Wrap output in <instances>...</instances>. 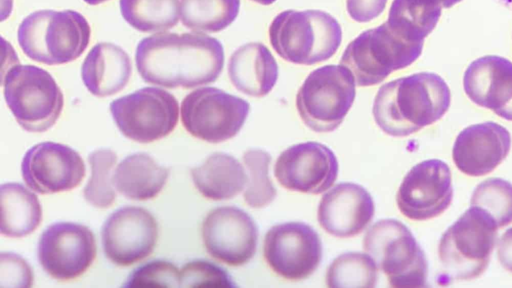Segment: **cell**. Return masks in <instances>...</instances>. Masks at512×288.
<instances>
[{
  "mask_svg": "<svg viewBox=\"0 0 512 288\" xmlns=\"http://www.w3.org/2000/svg\"><path fill=\"white\" fill-rule=\"evenodd\" d=\"M221 42L201 33H159L141 39L135 51L141 78L165 88L213 83L224 66Z\"/></svg>",
  "mask_w": 512,
  "mask_h": 288,
  "instance_id": "obj_1",
  "label": "cell"
},
{
  "mask_svg": "<svg viewBox=\"0 0 512 288\" xmlns=\"http://www.w3.org/2000/svg\"><path fill=\"white\" fill-rule=\"evenodd\" d=\"M451 92L442 77L420 72L382 85L372 113L386 134L405 137L440 120L448 111Z\"/></svg>",
  "mask_w": 512,
  "mask_h": 288,
  "instance_id": "obj_2",
  "label": "cell"
},
{
  "mask_svg": "<svg viewBox=\"0 0 512 288\" xmlns=\"http://www.w3.org/2000/svg\"><path fill=\"white\" fill-rule=\"evenodd\" d=\"M91 29L74 10H38L20 23L18 43L24 54L39 63L60 65L76 60L89 44Z\"/></svg>",
  "mask_w": 512,
  "mask_h": 288,
  "instance_id": "obj_3",
  "label": "cell"
},
{
  "mask_svg": "<svg viewBox=\"0 0 512 288\" xmlns=\"http://www.w3.org/2000/svg\"><path fill=\"white\" fill-rule=\"evenodd\" d=\"M270 44L284 60L314 65L331 58L342 40L338 21L322 10H286L269 27Z\"/></svg>",
  "mask_w": 512,
  "mask_h": 288,
  "instance_id": "obj_4",
  "label": "cell"
},
{
  "mask_svg": "<svg viewBox=\"0 0 512 288\" xmlns=\"http://www.w3.org/2000/svg\"><path fill=\"white\" fill-rule=\"evenodd\" d=\"M498 226L483 209L470 206L442 235L438 256L444 284L473 280L486 270Z\"/></svg>",
  "mask_w": 512,
  "mask_h": 288,
  "instance_id": "obj_5",
  "label": "cell"
},
{
  "mask_svg": "<svg viewBox=\"0 0 512 288\" xmlns=\"http://www.w3.org/2000/svg\"><path fill=\"white\" fill-rule=\"evenodd\" d=\"M4 98L17 123L28 132H45L58 120L64 105L52 75L34 65H13L3 75Z\"/></svg>",
  "mask_w": 512,
  "mask_h": 288,
  "instance_id": "obj_6",
  "label": "cell"
},
{
  "mask_svg": "<svg viewBox=\"0 0 512 288\" xmlns=\"http://www.w3.org/2000/svg\"><path fill=\"white\" fill-rule=\"evenodd\" d=\"M423 44L403 39L384 22L352 40L340 64L352 73L358 86H372L393 71L410 66L421 55Z\"/></svg>",
  "mask_w": 512,
  "mask_h": 288,
  "instance_id": "obj_7",
  "label": "cell"
},
{
  "mask_svg": "<svg viewBox=\"0 0 512 288\" xmlns=\"http://www.w3.org/2000/svg\"><path fill=\"white\" fill-rule=\"evenodd\" d=\"M369 254L392 287H424L428 262L410 229L396 219L375 222L363 238Z\"/></svg>",
  "mask_w": 512,
  "mask_h": 288,
  "instance_id": "obj_8",
  "label": "cell"
},
{
  "mask_svg": "<svg viewBox=\"0 0 512 288\" xmlns=\"http://www.w3.org/2000/svg\"><path fill=\"white\" fill-rule=\"evenodd\" d=\"M355 79L342 65H326L313 70L296 95V108L312 131L325 133L337 129L355 99Z\"/></svg>",
  "mask_w": 512,
  "mask_h": 288,
  "instance_id": "obj_9",
  "label": "cell"
},
{
  "mask_svg": "<svg viewBox=\"0 0 512 288\" xmlns=\"http://www.w3.org/2000/svg\"><path fill=\"white\" fill-rule=\"evenodd\" d=\"M109 109L121 133L139 143L166 137L175 129L179 118L177 99L158 87H144L117 98Z\"/></svg>",
  "mask_w": 512,
  "mask_h": 288,
  "instance_id": "obj_10",
  "label": "cell"
},
{
  "mask_svg": "<svg viewBox=\"0 0 512 288\" xmlns=\"http://www.w3.org/2000/svg\"><path fill=\"white\" fill-rule=\"evenodd\" d=\"M250 111L248 101L216 87H201L185 96L181 120L192 136L220 143L236 136Z\"/></svg>",
  "mask_w": 512,
  "mask_h": 288,
  "instance_id": "obj_11",
  "label": "cell"
},
{
  "mask_svg": "<svg viewBox=\"0 0 512 288\" xmlns=\"http://www.w3.org/2000/svg\"><path fill=\"white\" fill-rule=\"evenodd\" d=\"M266 263L277 275L292 281L311 276L322 259L318 233L303 222H285L272 226L264 238Z\"/></svg>",
  "mask_w": 512,
  "mask_h": 288,
  "instance_id": "obj_12",
  "label": "cell"
},
{
  "mask_svg": "<svg viewBox=\"0 0 512 288\" xmlns=\"http://www.w3.org/2000/svg\"><path fill=\"white\" fill-rule=\"evenodd\" d=\"M93 232L83 224L57 222L48 226L38 242L37 256L43 270L65 281L82 275L96 257Z\"/></svg>",
  "mask_w": 512,
  "mask_h": 288,
  "instance_id": "obj_13",
  "label": "cell"
},
{
  "mask_svg": "<svg viewBox=\"0 0 512 288\" xmlns=\"http://www.w3.org/2000/svg\"><path fill=\"white\" fill-rule=\"evenodd\" d=\"M453 198L449 166L439 159L424 160L413 166L403 178L396 202L407 218L424 221L442 214Z\"/></svg>",
  "mask_w": 512,
  "mask_h": 288,
  "instance_id": "obj_14",
  "label": "cell"
},
{
  "mask_svg": "<svg viewBox=\"0 0 512 288\" xmlns=\"http://www.w3.org/2000/svg\"><path fill=\"white\" fill-rule=\"evenodd\" d=\"M201 232L209 255L229 266H242L256 253L257 225L247 212L238 207L222 206L209 211Z\"/></svg>",
  "mask_w": 512,
  "mask_h": 288,
  "instance_id": "obj_15",
  "label": "cell"
},
{
  "mask_svg": "<svg viewBox=\"0 0 512 288\" xmlns=\"http://www.w3.org/2000/svg\"><path fill=\"white\" fill-rule=\"evenodd\" d=\"M101 238L105 256L115 265L129 266L153 252L158 239V224L148 210L124 206L106 219Z\"/></svg>",
  "mask_w": 512,
  "mask_h": 288,
  "instance_id": "obj_16",
  "label": "cell"
},
{
  "mask_svg": "<svg viewBox=\"0 0 512 288\" xmlns=\"http://www.w3.org/2000/svg\"><path fill=\"white\" fill-rule=\"evenodd\" d=\"M338 170L337 158L329 147L308 141L292 145L278 156L274 176L290 191L320 194L332 187Z\"/></svg>",
  "mask_w": 512,
  "mask_h": 288,
  "instance_id": "obj_17",
  "label": "cell"
},
{
  "mask_svg": "<svg viewBox=\"0 0 512 288\" xmlns=\"http://www.w3.org/2000/svg\"><path fill=\"white\" fill-rule=\"evenodd\" d=\"M21 174L34 192L52 194L76 188L85 176V163L71 147L45 141L27 150Z\"/></svg>",
  "mask_w": 512,
  "mask_h": 288,
  "instance_id": "obj_18",
  "label": "cell"
},
{
  "mask_svg": "<svg viewBox=\"0 0 512 288\" xmlns=\"http://www.w3.org/2000/svg\"><path fill=\"white\" fill-rule=\"evenodd\" d=\"M374 213L373 198L364 187L352 182H341L322 196L317 220L328 234L348 238L364 231Z\"/></svg>",
  "mask_w": 512,
  "mask_h": 288,
  "instance_id": "obj_19",
  "label": "cell"
},
{
  "mask_svg": "<svg viewBox=\"0 0 512 288\" xmlns=\"http://www.w3.org/2000/svg\"><path fill=\"white\" fill-rule=\"evenodd\" d=\"M511 135L502 125L483 122L464 128L456 137L452 158L456 167L468 176H484L507 157Z\"/></svg>",
  "mask_w": 512,
  "mask_h": 288,
  "instance_id": "obj_20",
  "label": "cell"
},
{
  "mask_svg": "<svg viewBox=\"0 0 512 288\" xmlns=\"http://www.w3.org/2000/svg\"><path fill=\"white\" fill-rule=\"evenodd\" d=\"M468 98L499 117L512 121V62L496 55L474 60L463 76Z\"/></svg>",
  "mask_w": 512,
  "mask_h": 288,
  "instance_id": "obj_21",
  "label": "cell"
},
{
  "mask_svg": "<svg viewBox=\"0 0 512 288\" xmlns=\"http://www.w3.org/2000/svg\"><path fill=\"white\" fill-rule=\"evenodd\" d=\"M132 62L129 55L110 42L94 45L81 66V78L88 91L97 97L120 92L129 82Z\"/></svg>",
  "mask_w": 512,
  "mask_h": 288,
  "instance_id": "obj_22",
  "label": "cell"
},
{
  "mask_svg": "<svg viewBox=\"0 0 512 288\" xmlns=\"http://www.w3.org/2000/svg\"><path fill=\"white\" fill-rule=\"evenodd\" d=\"M278 71L274 56L260 42L240 46L228 62L231 83L237 90L251 97L268 95L277 82Z\"/></svg>",
  "mask_w": 512,
  "mask_h": 288,
  "instance_id": "obj_23",
  "label": "cell"
},
{
  "mask_svg": "<svg viewBox=\"0 0 512 288\" xmlns=\"http://www.w3.org/2000/svg\"><path fill=\"white\" fill-rule=\"evenodd\" d=\"M196 189L205 198L228 200L246 188L248 174L243 165L233 156L216 152L191 170Z\"/></svg>",
  "mask_w": 512,
  "mask_h": 288,
  "instance_id": "obj_24",
  "label": "cell"
},
{
  "mask_svg": "<svg viewBox=\"0 0 512 288\" xmlns=\"http://www.w3.org/2000/svg\"><path fill=\"white\" fill-rule=\"evenodd\" d=\"M169 170L159 165L146 153L126 156L115 168L113 184L118 192L129 199L149 200L163 189Z\"/></svg>",
  "mask_w": 512,
  "mask_h": 288,
  "instance_id": "obj_25",
  "label": "cell"
},
{
  "mask_svg": "<svg viewBox=\"0 0 512 288\" xmlns=\"http://www.w3.org/2000/svg\"><path fill=\"white\" fill-rule=\"evenodd\" d=\"M1 233L12 238L34 232L42 221L38 197L20 183L1 185Z\"/></svg>",
  "mask_w": 512,
  "mask_h": 288,
  "instance_id": "obj_26",
  "label": "cell"
},
{
  "mask_svg": "<svg viewBox=\"0 0 512 288\" xmlns=\"http://www.w3.org/2000/svg\"><path fill=\"white\" fill-rule=\"evenodd\" d=\"M439 0H393L386 23L410 42H424L436 27L442 12Z\"/></svg>",
  "mask_w": 512,
  "mask_h": 288,
  "instance_id": "obj_27",
  "label": "cell"
},
{
  "mask_svg": "<svg viewBox=\"0 0 512 288\" xmlns=\"http://www.w3.org/2000/svg\"><path fill=\"white\" fill-rule=\"evenodd\" d=\"M124 20L141 32H164L179 21V0H119Z\"/></svg>",
  "mask_w": 512,
  "mask_h": 288,
  "instance_id": "obj_28",
  "label": "cell"
},
{
  "mask_svg": "<svg viewBox=\"0 0 512 288\" xmlns=\"http://www.w3.org/2000/svg\"><path fill=\"white\" fill-rule=\"evenodd\" d=\"M240 0H181L182 24L197 32L216 33L237 18Z\"/></svg>",
  "mask_w": 512,
  "mask_h": 288,
  "instance_id": "obj_29",
  "label": "cell"
},
{
  "mask_svg": "<svg viewBox=\"0 0 512 288\" xmlns=\"http://www.w3.org/2000/svg\"><path fill=\"white\" fill-rule=\"evenodd\" d=\"M373 258L362 252H347L336 257L326 273L329 288H372L377 281Z\"/></svg>",
  "mask_w": 512,
  "mask_h": 288,
  "instance_id": "obj_30",
  "label": "cell"
},
{
  "mask_svg": "<svg viewBox=\"0 0 512 288\" xmlns=\"http://www.w3.org/2000/svg\"><path fill=\"white\" fill-rule=\"evenodd\" d=\"M88 162L91 175L83 189V196L96 208H108L116 199L111 173L117 163V154L111 149L100 148L89 154Z\"/></svg>",
  "mask_w": 512,
  "mask_h": 288,
  "instance_id": "obj_31",
  "label": "cell"
},
{
  "mask_svg": "<svg viewBox=\"0 0 512 288\" xmlns=\"http://www.w3.org/2000/svg\"><path fill=\"white\" fill-rule=\"evenodd\" d=\"M271 155L260 148L244 152L243 162L248 172V183L243 197L248 206L263 208L276 197L277 191L269 175Z\"/></svg>",
  "mask_w": 512,
  "mask_h": 288,
  "instance_id": "obj_32",
  "label": "cell"
},
{
  "mask_svg": "<svg viewBox=\"0 0 512 288\" xmlns=\"http://www.w3.org/2000/svg\"><path fill=\"white\" fill-rule=\"evenodd\" d=\"M470 206L486 211L498 228L512 223V184L502 178H489L474 189Z\"/></svg>",
  "mask_w": 512,
  "mask_h": 288,
  "instance_id": "obj_33",
  "label": "cell"
},
{
  "mask_svg": "<svg viewBox=\"0 0 512 288\" xmlns=\"http://www.w3.org/2000/svg\"><path fill=\"white\" fill-rule=\"evenodd\" d=\"M124 287H180V270L171 262L154 260L135 269Z\"/></svg>",
  "mask_w": 512,
  "mask_h": 288,
  "instance_id": "obj_34",
  "label": "cell"
},
{
  "mask_svg": "<svg viewBox=\"0 0 512 288\" xmlns=\"http://www.w3.org/2000/svg\"><path fill=\"white\" fill-rule=\"evenodd\" d=\"M229 274L206 260H193L180 269V287H235Z\"/></svg>",
  "mask_w": 512,
  "mask_h": 288,
  "instance_id": "obj_35",
  "label": "cell"
},
{
  "mask_svg": "<svg viewBox=\"0 0 512 288\" xmlns=\"http://www.w3.org/2000/svg\"><path fill=\"white\" fill-rule=\"evenodd\" d=\"M33 280V270L23 257L13 252H1V288H29L33 285Z\"/></svg>",
  "mask_w": 512,
  "mask_h": 288,
  "instance_id": "obj_36",
  "label": "cell"
},
{
  "mask_svg": "<svg viewBox=\"0 0 512 288\" xmlns=\"http://www.w3.org/2000/svg\"><path fill=\"white\" fill-rule=\"evenodd\" d=\"M387 0H346L349 16L364 23L377 18L385 9Z\"/></svg>",
  "mask_w": 512,
  "mask_h": 288,
  "instance_id": "obj_37",
  "label": "cell"
},
{
  "mask_svg": "<svg viewBox=\"0 0 512 288\" xmlns=\"http://www.w3.org/2000/svg\"><path fill=\"white\" fill-rule=\"evenodd\" d=\"M497 256L501 266L512 273V227L501 236L498 242Z\"/></svg>",
  "mask_w": 512,
  "mask_h": 288,
  "instance_id": "obj_38",
  "label": "cell"
},
{
  "mask_svg": "<svg viewBox=\"0 0 512 288\" xmlns=\"http://www.w3.org/2000/svg\"><path fill=\"white\" fill-rule=\"evenodd\" d=\"M443 8H450L460 2L461 0H439Z\"/></svg>",
  "mask_w": 512,
  "mask_h": 288,
  "instance_id": "obj_39",
  "label": "cell"
},
{
  "mask_svg": "<svg viewBox=\"0 0 512 288\" xmlns=\"http://www.w3.org/2000/svg\"><path fill=\"white\" fill-rule=\"evenodd\" d=\"M83 1L86 2L89 5H98V4H101V3L106 2L108 0H83Z\"/></svg>",
  "mask_w": 512,
  "mask_h": 288,
  "instance_id": "obj_40",
  "label": "cell"
},
{
  "mask_svg": "<svg viewBox=\"0 0 512 288\" xmlns=\"http://www.w3.org/2000/svg\"><path fill=\"white\" fill-rule=\"evenodd\" d=\"M254 2H257L261 5H270L272 3H274L276 0H252Z\"/></svg>",
  "mask_w": 512,
  "mask_h": 288,
  "instance_id": "obj_41",
  "label": "cell"
},
{
  "mask_svg": "<svg viewBox=\"0 0 512 288\" xmlns=\"http://www.w3.org/2000/svg\"><path fill=\"white\" fill-rule=\"evenodd\" d=\"M501 2L503 5L507 6L508 8L512 9V0H497Z\"/></svg>",
  "mask_w": 512,
  "mask_h": 288,
  "instance_id": "obj_42",
  "label": "cell"
}]
</instances>
